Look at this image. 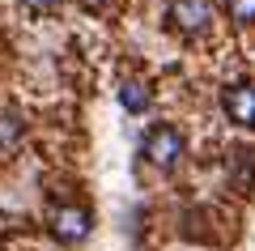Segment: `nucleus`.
Segmentation results:
<instances>
[{
  "mask_svg": "<svg viewBox=\"0 0 255 251\" xmlns=\"http://www.w3.org/2000/svg\"><path fill=\"white\" fill-rule=\"evenodd\" d=\"M170 21L183 34H200L213 21V4L209 0H170Z\"/></svg>",
  "mask_w": 255,
  "mask_h": 251,
  "instance_id": "nucleus-1",
  "label": "nucleus"
},
{
  "mask_svg": "<svg viewBox=\"0 0 255 251\" xmlns=\"http://www.w3.org/2000/svg\"><path fill=\"white\" fill-rule=\"evenodd\" d=\"M145 153L157 162V166H174V162L183 158V136L174 132V128H153L145 141Z\"/></svg>",
  "mask_w": 255,
  "mask_h": 251,
  "instance_id": "nucleus-2",
  "label": "nucleus"
},
{
  "mask_svg": "<svg viewBox=\"0 0 255 251\" xmlns=\"http://www.w3.org/2000/svg\"><path fill=\"white\" fill-rule=\"evenodd\" d=\"M226 115L234 119L238 128H255V90L251 85H234V90H226Z\"/></svg>",
  "mask_w": 255,
  "mask_h": 251,
  "instance_id": "nucleus-3",
  "label": "nucleus"
},
{
  "mask_svg": "<svg viewBox=\"0 0 255 251\" xmlns=\"http://www.w3.org/2000/svg\"><path fill=\"white\" fill-rule=\"evenodd\" d=\"M51 226H55V234H60L64 243H81L85 234H90V213H85V209H55Z\"/></svg>",
  "mask_w": 255,
  "mask_h": 251,
  "instance_id": "nucleus-4",
  "label": "nucleus"
},
{
  "mask_svg": "<svg viewBox=\"0 0 255 251\" xmlns=\"http://www.w3.org/2000/svg\"><path fill=\"white\" fill-rule=\"evenodd\" d=\"M119 98H124V107H128V111H145V107H149V90L140 85V81H128Z\"/></svg>",
  "mask_w": 255,
  "mask_h": 251,
  "instance_id": "nucleus-5",
  "label": "nucleus"
},
{
  "mask_svg": "<svg viewBox=\"0 0 255 251\" xmlns=\"http://www.w3.org/2000/svg\"><path fill=\"white\" fill-rule=\"evenodd\" d=\"M226 9L234 21H255V0H226Z\"/></svg>",
  "mask_w": 255,
  "mask_h": 251,
  "instance_id": "nucleus-6",
  "label": "nucleus"
},
{
  "mask_svg": "<svg viewBox=\"0 0 255 251\" xmlns=\"http://www.w3.org/2000/svg\"><path fill=\"white\" fill-rule=\"evenodd\" d=\"M21 4H26L30 13H51L55 4H60V0H21Z\"/></svg>",
  "mask_w": 255,
  "mask_h": 251,
  "instance_id": "nucleus-7",
  "label": "nucleus"
},
{
  "mask_svg": "<svg viewBox=\"0 0 255 251\" xmlns=\"http://www.w3.org/2000/svg\"><path fill=\"white\" fill-rule=\"evenodd\" d=\"M85 4H90V9H102V4H107V0H85Z\"/></svg>",
  "mask_w": 255,
  "mask_h": 251,
  "instance_id": "nucleus-8",
  "label": "nucleus"
}]
</instances>
